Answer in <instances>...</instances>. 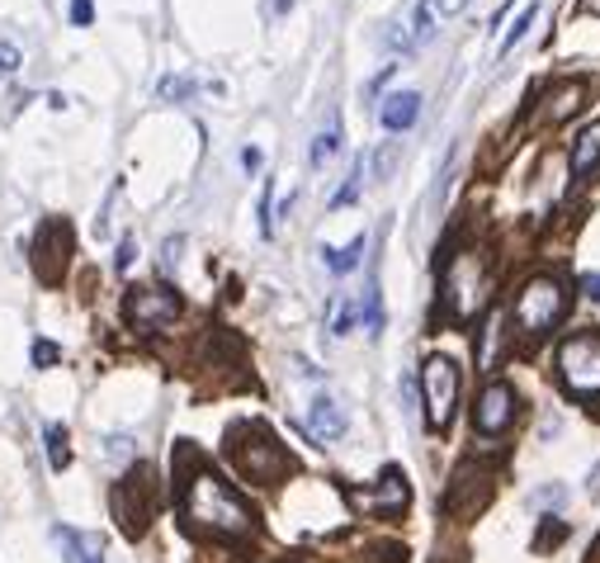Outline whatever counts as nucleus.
<instances>
[{
    "mask_svg": "<svg viewBox=\"0 0 600 563\" xmlns=\"http://www.w3.org/2000/svg\"><path fill=\"white\" fill-rule=\"evenodd\" d=\"M180 507H185V521L195 530H213V536H246L251 530V507L232 493L227 478H218L213 468H195L180 488Z\"/></svg>",
    "mask_w": 600,
    "mask_h": 563,
    "instance_id": "nucleus-1",
    "label": "nucleus"
},
{
    "mask_svg": "<svg viewBox=\"0 0 600 563\" xmlns=\"http://www.w3.org/2000/svg\"><path fill=\"white\" fill-rule=\"evenodd\" d=\"M563 312H567V289H563L558 275H530L525 285H520L515 303H511V318L530 341L554 332V322L563 318Z\"/></svg>",
    "mask_w": 600,
    "mask_h": 563,
    "instance_id": "nucleus-2",
    "label": "nucleus"
},
{
    "mask_svg": "<svg viewBox=\"0 0 600 563\" xmlns=\"http://www.w3.org/2000/svg\"><path fill=\"white\" fill-rule=\"evenodd\" d=\"M558 379L567 394L600 398V332H573L558 341Z\"/></svg>",
    "mask_w": 600,
    "mask_h": 563,
    "instance_id": "nucleus-3",
    "label": "nucleus"
},
{
    "mask_svg": "<svg viewBox=\"0 0 600 563\" xmlns=\"http://www.w3.org/2000/svg\"><path fill=\"white\" fill-rule=\"evenodd\" d=\"M421 398H425V427L445 431L459 408V365L449 355H431L421 365Z\"/></svg>",
    "mask_w": 600,
    "mask_h": 563,
    "instance_id": "nucleus-4",
    "label": "nucleus"
},
{
    "mask_svg": "<svg viewBox=\"0 0 600 563\" xmlns=\"http://www.w3.org/2000/svg\"><path fill=\"white\" fill-rule=\"evenodd\" d=\"M123 318H129L137 332H162V327L180 318V294L166 285H137V289H129V299H123Z\"/></svg>",
    "mask_w": 600,
    "mask_h": 563,
    "instance_id": "nucleus-5",
    "label": "nucleus"
},
{
    "mask_svg": "<svg viewBox=\"0 0 600 563\" xmlns=\"http://www.w3.org/2000/svg\"><path fill=\"white\" fill-rule=\"evenodd\" d=\"M515 408H520L515 388L507 379H492L478 394V408H473V431H478V435H501L515 421Z\"/></svg>",
    "mask_w": 600,
    "mask_h": 563,
    "instance_id": "nucleus-6",
    "label": "nucleus"
},
{
    "mask_svg": "<svg viewBox=\"0 0 600 563\" xmlns=\"http://www.w3.org/2000/svg\"><path fill=\"white\" fill-rule=\"evenodd\" d=\"M71 256V228L67 218H47L34 238V271L47 279V285H57L62 279V265Z\"/></svg>",
    "mask_w": 600,
    "mask_h": 563,
    "instance_id": "nucleus-7",
    "label": "nucleus"
},
{
    "mask_svg": "<svg viewBox=\"0 0 600 563\" xmlns=\"http://www.w3.org/2000/svg\"><path fill=\"white\" fill-rule=\"evenodd\" d=\"M431 38H435V5H431V0H412V10L398 14V24H392L388 53L412 57V53H421Z\"/></svg>",
    "mask_w": 600,
    "mask_h": 563,
    "instance_id": "nucleus-8",
    "label": "nucleus"
},
{
    "mask_svg": "<svg viewBox=\"0 0 600 563\" xmlns=\"http://www.w3.org/2000/svg\"><path fill=\"white\" fill-rule=\"evenodd\" d=\"M236 464H242V474L246 478H256V483H275L284 468H289V455L270 441V435H260L256 431V450H242L236 445Z\"/></svg>",
    "mask_w": 600,
    "mask_h": 563,
    "instance_id": "nucleus-9",
    "label": "nucleus"
},
{
    "mask_svg": "<svg viewBox=\"0 0 600 563\" xmlns=\"http://www.w3.org/2000/svg\"><path fill=\"white\" fill-rule=\"evenodd\" d=\"M345 427H351V421H345V412H341L336 398H326V394L312 398V408H308V431L318 435V441H341Z\"/></svg>",
    "mask_w": 600,
    "mask_h": 563,
    "instance_id": "nucleus-10",
    "label": "nucleus"
},
{
    "mask_svg": "<svg viewBox=\"0 0 600 563\" xmlns=\"http://www.w3.org/2000/svg\"><path fill=\"white\" fill-rule=\"evenodd\" d=\"M378 119H384L388 133H407L421 119V96L416 90H398V96H388L384 104H378Z\"/></svg>",
    "mask_w": 600,
    "mask_h": 563,
    "instance_id": "nucleus-11",
    "label": "nucleus"
},
{
    "mask_svg": "<svg viewBox=\"0 0 600 563\" xmlns=\"http://www.w3.org/2000/svg\"><path fill=\"white\" fill-rule=\"evenodd\" d=\"M581 100H587V81L581 76H573V81H563V86H554L548 90V123H563V119H573L577 109H581Z\"/></svg>",
    "mask_w": 600,
    "mask_h": 563,
    "instance_id": "nucleus-12",
    "label": "nucleus"
},
{
    "mask_svg": "<svg viewBox=\"0 0 600 563\" xmlns=\"http://www.w3.org/2000/svg\"><path fill=\"white\" fill-rule=\"evenodd\" d=\"M57 544L67 550V563H104V540L86 536V530H62L57 526Z\"/></svg>",
    "mask_w": 600,
    "mask_h": 563,
    "instance_id": "nucleus-13",
    "label": "nucleus"
},
{
    "mask_svg": "<svg viewBox=\"0 0 600 563\" xmlns=\"http://www.w3.org/2000/svg\"><path fill=\"white\" fill-rule=\"evenodd\" d=\"M596 166H600V119L591 129H581V137L573 143V180H587Z\"/></svg>",
    "mask_w": 600,
    "mask_h": 563,
    "instance_id": "nucleus-14",
    "label": "nucleus"
},
{
    "mask_svg": "<svg viewBox=\"0 0 600 563\" xmlns=\"http://www.w3.org/2000/svg\"><path fill=\"white\" fill-rule=\"evenodd\" d=\"M365 252H369V238L359 232V238H355L351 246H322V261H326V271H331V275H351Z\"/></svg>",
    "mask_w": 600,
    "mask_h": 563,
    "instance_id": "nucleus-15",
    "label": "nucleus"
},
{
    "mask_svg": "<svg viewBox=\"0 0 600 563\" xmlns=\"http://www.w3.org/2000/svg\"><path fill=\"white\" fill-rule=\"evenodd\" d=\"M43 441H47V464H53L57 474H62V468L71 464V450H67V427H62V421H47V427H43Z\"/></svg>",
    "mask_w": 600,
    "mask_h": 563,
    "instance_id": "nucleus-16",
    "label": "nucleus"
},
{
    "mask_svg": "<svg viewBox=\"0 0 600 563\" xmlns=\"http://www.w3.org/2000/svg\"><path fill=\"white\" fill-rule=\"evenodd\" d=\"M336 152H341V114H331L326 129L312 137V166H326Z\"/></svg>",
    "mask_w": 600,
    "mask_h": 563,
    "instance_id": "nucleus-17",
    "label": "nucleus"
},
{
    "mask_svg": "<svg viewBox=\"0 0 600 563\" xmlns=\"http://www.w3.org/2000/svg\"><path fill=\"white\" fill-rule=\"evenodd\" d=\"M540 0H530V5L525 10H520V20L507 29V38H501V57H507V53H515V43H525L530 38V29H534V20H540Z\"/></svg>",
    "mask_w": 600,
    "mask_h": 563,
    "instance_id": "nucleus-18",
    "label": "nucleus"
},
{
    "mask_svg": "<svg viewBox=\"0 0 600 563\" xmlns=\"http://www.w3.org/2000/svg\"><path fill=\"white\" fill-rule=\"evenodd\" d=\"M359 318H365L369 336L384 332V294H378V279H369V294H365V303H359Z\"/></svg>",
    "mask_w": 600,
    "mask_h": 563,
    "instance_id": "nucleus-19",
    "label": "nucleus"
},
{
    "mask_svg": "<svg viewBox=\"0 0 600 563\" xmlns=\"http://www.w3.org/2000/svg\"><path fill=\"white\" fill-rule=\"evenodd\" d=\"M398 156H402V143H384V147H378V152L369 156V162H365V170H369L374 180H388V176H392V166H398Z\"/></svg>",
    "mask_w": 600,
    "mask_h": 563,
    "instance_id": "nucleus-20",
    "label": "nucleus"
},
{
    "mask_svg": "<svg viewBox=\"0 0 600 563\" xmlns=\"http://www.w3.org/2000/svg\"><path fill=\"white\" fill-rule=\"evenodd\" d=\"M195 81H189V76H162V81H156V96H162L166 104H180V100H189L195 96Z\"/></svg>",
    "mask_w": 600,
    "mask_h": 563,
    "instance_id": "nucleus-21",
    "label": "nucleus"
},
{
    "mask_svg": "<svg viewBox=\"0 0 600 563\" xmlns=\"http://www.w3.org/2000/svg\"><path fill=\"white\" fill-rule=\"evenodd\" d=\"M359 185H365V156H355V170H351V180H345L341 190L331 195V209H345V205H351V199L359 195Z\"/></svg>",
    "mask_w": 600,
    "mask_h": 563,
    "instance_id": "nucleus-22",
    "label": "nucleus"
},
{
    "mask_svg": "<svg viewBox=\"0 0 600 563\" xmlns=\"http://www.w3.org/2000/svg\"><path fill=\"white\" fill-rule=\"evenodd\" d=\"M275 232V185L265 180V190H260V238H270Z\"/></svg>",
    "mask_w": 600,
    "mask_h": 563,
    "instance_id": "nucleus-23",
    "label": "nucleus"
},
{
    "mask_svg": "<svg viewBox=\"0 0 600 563\" xmlns=\"http://www.w3.org/2000/svg\"><path fill=\"white\" fill-rule=\"evenodd\" d=\"M351 332V303L336 299V308H331V336H345Z\"/></svg>",
    "mask_w": 600,
    "mask_h": 563,
    "instance_id": "nucleus-24",
    "label": "nucleus"
},
{
    "mask_svg": "<svg viewBox=\"0 0 600 563\" xmlns=\"http://www.w3.org/2000/svg\"><path fill=\"white\" fill-rule=\"evenodd\" d=\"M29 355H34L38 369H47V365H57V360H62V351L53 346V341H34V351H29Z\"/></svg>",
    "mask_w": 600,
    "mask_h": 563,
    "instance_id": "nucleus-25",
    "label": "nucleus"
},
{
    "mask_svg": "<svg viewBox=\"0 0 600 563\" xmlns=\"http://www.w3.org/2000/svg\"><path fill=\"white\" fill-rule=\"evenodd\" d=\"M14 67H20V48H14V43H0V81L14 76Z\"/></svg>",
    "mask_w": 600,
    "mask_h": 563,
    "instance_id": "nucleus-26",
    "label": "nucleus"
},
{
    "mask_svg": "<svg viewBox=\"0 0 600 563\" xmlns=\"http://www.w3.org/2000/svg\"><path fill=\"white\" fill-rule=\"evenodd\" d=\"M71 24H76V29L95 24V0H71Z\"/></svg>",
    "mask_w": 600,
    "mask_h": 563,
    "instance_id": "nucleus-27",
    "label": "nucleus"
},
{
    "mask_svg": "<svg viewBox=\"0 0 600 563\" xmlns=\"http://www.w3.org/2000/svg\"><path fill=\"white\" fill-rule=\"evenodd\" d=\"M133 256H137V242H133V238H123V242H119V256H114V265H119V271H129Z\"/></svg>",
    "mask_w": 600,
    "mask_h": 563,
    "instance_id": "nucleus-28",
    "label": "nucleus"
},
{
    "mask_svg": "<svg viewBox=\"0 0 600 563\" xmlns=\"http://www.w3.org/2000/svg\"><path fill=\"white\" fill-rule=\"evenodd\" d=\"M431 5H435V20H449V14H459L468 0H431Z\"/></svg>",
    "mask_w": 600,
    "mask_h": 563,
    "instance_id": "nucleus-29",
    "label": "nucleus"
},
{
    "mask_svg": "<svg viewBox=\"0 0 600 563\" xmlns=\"http://www.w3.org/2000/svg\"><path fill=\"white\" fill-rule=\"evenodd\" d=\"M581 294H587V299H591V303L600 308V275H591V271L581 275Z\"/></svg>",
    "mask_w": 600,
    "mask_h": 563,
    "instance_id": "nucleus-30",
    "label": "nucleus"
},
{
    "mask_svg": "<svg viewBox=\"0 0 600 563\" xmlns=\"http://www.w3.org/2000/svg\"><path fill=\"white\" fill-rule=\"evenodd\" d=\"M558 540H567V526H544L540 544H558Z\"/></svg>",
    "mask_w": 600,
    "mask_h": 563,
    "instance_id": "nucleus-31",
    "label": "nucleus"
},
{
    "mask_svg": "<svg viewBox=\"0 0 600 563\" xmlns=\"http://www.w3.org/2000/svg\"><path fill=\"white\" fill-rule=\"evenodd\" d=\"M180 246H185L180 238H170V242H166V256H162V265H166V271H170V265H176V252H180Z\"/></svg>",
    "mask_w": 600,
    "mask_h": 563,
    "instance_id": "nucleus-32",
    "label": "nucleus"
},
{
    "mask_svg": "<svg viewBox=\"0 0 600 563\" xmlns=\"http://www.w3.org/2000/svg\"><path fill=\"white\" fill-rule=\"evenodd\" d=\"M242 166H246V170H260V147H246V152H242Z\"/></svg>",
    "mask_w": 600,
    "mask_h": 563,
    "instance_id": "nucleus-33",
    "label": "nucleus"
},
{
    "mask_svg": "<svg viewBox=\"0 0 600 563\" xmlns=\"http://www.w3.org/2000/svg\"><path fill=\"white\" fill-rule=\"evenodd\" d=\"M587 488H591V497H600V464L591 468V483H587Z\"/></svg>",
    "mask_w": 600,
    "mask_h": 563,
    "instance_id": "nucleus-34",
    "label": "nucleus"
},
{
    "mask_svg": "<svg viewBox=\"0 0 600 563\" xmlns=\"http://www.w3.org/2000/svg\"><path fill=\"white\" fill-rule=\"evenodd\" d=\"M275 10L284 14V10H293V0H275Z\"/></svg>",
    "mask_w": 600,
    "mask_h": 563,
    "instance_id": "nucleus-35",
    "label": "nucleus"
}]
</instances>
